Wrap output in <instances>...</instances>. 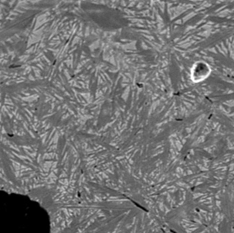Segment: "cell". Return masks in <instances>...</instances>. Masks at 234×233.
<instances>
[{
  "label": "cell",
  "mask_w": 234,
  "mask_h": 233,
  "mask_svg": "<svg viewBox=\"0 0 234 233\" xmlns=\"http://www.w3.org/2000/svg\"><path fill=\"white\" fill-rule=\"evenodd\" d=\"M211 68L205 62H195L190 71V78L194 83H200L206 79L211 74Z\"/></svg>",
  "instance_id": "cell-1"
}]
</instances>
